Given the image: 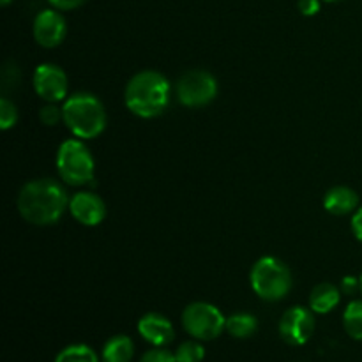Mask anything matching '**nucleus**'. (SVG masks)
Instances as JSON below:
<instances>
[{
	"mask_svg": "<svg viewBox=\"0 0 362 362\" xmlns=\"http://www.w3.org/2000/svg\"><path fill=\"white\" fill-rule=\"evenodd\" d=\"M18 120V110L16 105L13 101H9L7 98L0 99V127L4 131L11 129V127L16 124Z\"/></svg>",
	"mask_w": 362,
	"mask_h": 362,
	"instance_id": "nucleus-20",
	"label": "nucleus"
},
{
	"mask_svg": "<svg viewBox=\"0 0 362 362\" xmlns=\"http://www.w3.org/2000/svg\"><path fill=\"white\" fill-rule=\"evenodd\" d=\"M251 288L260 299L278 303L292 290V272L274 257H264L253 265L250 274Z\"/></svg>",
	"mask_w": 362,
	"mask_h": 362,
	"instance_id": "nucleus-4",
	"label": "nucleus"
},
{
	"mask_svg": "<svg viewBox=\"0 0 362 362\" xmlns=\"http://www.w3.org/2000/svg\"><path fill=\"white\" fill-rule=\"evenodd\" d=\"M140 362H177L175 354L168 352L163 346H156L154 350H148L144 354Z\"/></svg>",
	"mask_w": 362,
	"mask_h": 362,
	"instance_id": "nucleus-22",
	"label": "nucleus"
},
{
	"mask_svg": "<svg viewBox=\"0 0 362 362\" xmlns=\"http://www.w3.org/2000/svg\"><path fill=\"white\" fill-rule=\"evenodd\" d=\"M55 9L60 11H71V9H76V7L83 6L87 0H48Z\"/></svg>",
	"mask_w": 362,
	"mask_h": 362,
	"instance_id": "nucleus-25",
	"label": "nucleus"
},
{
	"mask_svg": "<svg viewBox=\"0 0 362 362\" xmlns=\"http://www.w3.org/2000/svg\"><path fill=\"white\" fill-rule=\"evenodd\" d=\"M341 300L338 286L331 285V283H320L311 290L310 296V308L315 313H331Z\"/></svg>",
	"mask_w": 362,
	"mask_h": 362,
	"instance_id": "nucleus-14",
	"label": "nucleus"
},
{
	"mask_svg": "<svg viewBox=\"0 0 362 362\" xmlns=\"http://www.w3.org/2000/svg\"><path fill=\"white\" fill-rule=\"evenodd\" d=\"M343 327L352 339L362 341V300H352L343 313Z\"/></svg>",
	"mask_w": 362,
	"mask_h": 362,
	"instance_id": "nucleus-17",
	"label": "nucleus"
},
{
	"mask_svg": "<svg viewBox=\"0 0 362 362\" xmlns=\"http://www.w3.org/2000/svg\"><path fill=\"white\" fill-rule=\"evenodd\" d=\"M182 325L198 341H211L226 329V318L209 303H191L182 313Z\"/></svg>",
	"mask_w": 362,
	"mask_h": 362,
	"instance_id": "nucleus-6",
	"label": "nucleus"
},
{
	"mask_svg": "<svg viewBox=\"0 0 362 362\" xmlns=\"http://www.w3.org/2000/svg\"><path fill=\"white\" fill-rule=\"evenodd\" d=\"M64 124L71 133L83 140L99 136L106 127V112L103 103L95 95L78 92L66 99L62 106Z\"/></svg>",
	"mask_w": 362,
	"mask_h": 362,
	"instance_id": "nucleus-3",
	"label": "nucleus"
},
{
	"mask_svg": "<svg viewBox=\"0 0 362 362\" xmlns=\"http://www.w3.org/2000/svg\"><path fill=\"white\" fill-rule=\"evenodd\" d=\"M134 356V345L127 336H113L105 343L101 352L103 362H131Z\"/></svg>",
	"mask_w": 362,
	"mask_h": 362,
	"instance_id": "nucleus-15",
	"label": "nucleus"
},
{
	"mask_svg": "<svg viewBox=\"0 0 362 362\" xmlns=\"http://www.w3.org/2000/svg\"><path fill=\"white\" fill-rule=\"evenodd\" d=\"M299 9L304 16H315L320 11V0H299Z\"/></svg>",
	"mask_w": 362,
	"mask_h": 362,
	"instance_id": "nucleus-24",
	"label": "nucleus"
},
{
	"mask_svg": "<svg viewBox=\"0 0 362 362\" xmlns=\"http://www.w3.org/2000/svg\"><path fill=\"white\" fill-rule=\"evenodd\" d=\"M124 99L134 115L154 119L168 106L170 83L158 71H141L129 80Z\"/></svg>",
	"mask_w": 362,
	"mask_h": 362,
	"instance_id": "nucleus-2",
	"label": "nucleus"
},
{
	"mask_svg": "<svg viewBox=\"0 0 362 362\" xmlns=\"http://www.w3.org/2000/svg\"><path fill=\"white\" fill-rule=\"evenodd\" d=\"M39 119L45 126H57L60 120H64V110L57 106V103H48L46 106H42L41 112H39Z\"/></svg>",
	"mask_w": 362,
	"mask_h": 362,
	"instance_id": "nucleus-21",
	"label": "nucleus"
},
{
	"mask_svg": "<svg viewBox=\"0 0 362 362\" xmlns=\"http://www.w3.org/2000/svg\"><path fill=\"white\" fill-rule=\"evenodd\" d=\"M325 211L334 216H345L357 211L359 207V197L354 189L346 186H336L327 191L324 198Z\"/></svg>",
	"mask_w": 362,
	"mask_h": 362,
	"instance_id": "nucleus-13",
	"label": "nucleus"
},
{
	"mask_svg": "<svg viewBox=\"0 0 362 362\" xmlns=\"http://www.w3.org/2000/svg\"><path fill=\"white\" fill-rule=\"evenodd\" d=\"M205 357V349L202 343L197 341H184L180 343L179 349L175 350L177 362H202Z\"/></svg>",
	"mask_w": 362,
	"mask_h": 362,
	"instance_id": "nucleus-19",
	"label": "nucleus"
},
{
	"mask_svg": "<svg viewBox=\"0 0 362 362\" xmlns=\"http://www.w3.org/2000/svg\"><path fill=\"white\" fill-rule=\"evenodd\" d=\"M34 90L48 103L64 101L69 90L66 73L55 64H41L34 73Z\"/></svg>",
	"mask_w": 362,
	"mask_h": 362,
	"instance_id": "nucleus-9",
	"label": "nucleus"
},
{
	"mask_svg": "<svg viewBox=\"0 0 362 362\" xmlns=\"http://www.w3.org/2000/svg\"><path fill=\"white\" fill-rule=\"evenodd\" d=\"M315 332V317L308 308L293 306L283 313L279 320V336L288 345H306Z\"/></svg>",
	"mask_w": 362,
	"mask_h": 362,
	"instance_id": "nucleus-8",
	"label": "nucleus"
},
{
	"mask_svg": "<svg viewBox=\"0 0 362 362\" xmlns=\"http://www.w3.org/2000/svg\"><path fill=\"white\" fill-rule=\"evenodd\" d=\"M361 292H362V274H361Z\"/></svg>",
	"mask_w": 362,
	"mask_h": 362,
	"instance_id": "nucleus-28",
	"label": "nucleus"
},
{
	"mask_svg": "<svg viewBox=\"0 0 362 362\" xmlns=\"http://www.w3.org/2000/svg\"><path fill=\"white\" fill-rule=\"evenodd\" d=\"M361 290V278H354V276H346L341 281V292L346 296H354V293Z\"/></svg>",
	"mask_w": 362,
	"mask_h": 362,
	"instance_id": "nucleus-23",
	"label": "nucleus"
},
{
	"mask_svg": "<svg viewBox=\"0 0 362 362\" xmlns=\"http://www.w3.org/2000/svg\"><path fill=\"white\" fill-rule=\"evenodd\" d=\"M66 209H69L66 189L53 179L30 180L18 194V211L30 225H53L62 218Z\"/></svg>",
	"mask_w": 362,
	"mask_h": 362,
	"instance_id": "nucleus-1",
	"label": "nucleus"
},
{
	"mask_svg": "<svg viewBox=\"0 0 362 362\" xmlns=\"http://www.w3.org/2000/svg\"><path fill=\"white\" fill-rule=\"evenodd\" d=\"M67 32L66 20L55 9H45L34 20V39L42 48H55L64 41Z\"/></svg>",
	"mask_w": 362,
	"mask_h": 362,
	"instance_id": "nucleus-10",
	"label": "nucleus"
},
{
	"mask_svg": "<svg viewBox=\"0 0 362 362\" xmlns=\"http://www.w3.org/2000/svg\"><path fill=\"white\" fill-rule=\"evenodd\" d=\"M325 2H336V0H325Z\"/></svg>",
	"mask_w": 362,
	"mask_h": 362,
	"instance_id": "nucleus-29",
	"label": "nucleus"
},
{
	"mask_svg": "<svg viewBox=\"0 0 362 362\" xmlns=\"http://www.w3.org/2000/svg\"><path fill=\"white\" fill-rule=\"evenodd\" d=\"M352 230L356 233L357 239L362 243V207L357 209L352 216Z\"/></svg>",
	"mask_w": 362,
	"mask_h": 362,
	"instance_id": "nucleus-26",
	"label": "nucleus"
},
{
	"mask_svg": "<svg viewBox=\"0 0 362 362\" xmlns=\"http://www.w3.org/2000/svg\"><path fill=\"white\" fill-rule=\"evenodd\" d=\"M57 170L69 186H85L94 180L95 163L87 145L80 140H66L57 152Z\"/></svg>",
	"mask_w": 362,
	"mask_h": 362,
	"instance_id": "nucleus-5",
	"label": "nucleus"
},
{
	"mask_svg": "<svg viewBox=\"0 0 362 362\" xmlns=\"http://www.w3.org/2000/svg\"><path fill=\"white\" fill-rule=\"evenodd\" d=\"M55 362H99V357L90 346L71 345L55 357Z\"/></svg>",
	"mask_w": 362,
	"mask_h": 362,
	"instance_id": "nucleus-18",
	"label": "nucleus"
},
{
	"mask_svg": "<svg viewBox=\"0 0 362 362\" xmlns=\"http://www.w3.org/2000/svg\"><path fill=\"white\" fill-rule=\"evenodd\" d=\"M69 211L81 225L95 226L105 219L106 205L99 194L92 191H80L69 200Z\"/></svg>",
	"mask_w": 362,
	"mask_h": 362,
	"instance_id": "nucleus-11",
	"label": "nucleus"
},
{
	"mask_svg": "<svg viewBox=\"0 0 362 362\" xmlns=\"http://www.w3.org/2000/svg\"><path fill=\"white\" fill-rule=\"evenodd\" d=\"M258 320L250 313H235L226 318V331L237 339H247L257 332Z\"/></svg>",
	"mask_w": 362,
	"mask_h": 362,
	"instance_id": "nucleus-16",
	"label": "nucleus"
},
{
	"mask_svg": "<svg viewBox=\"0 0 362 362\" xmlns=\"http://www.w3.org/2000/svg\"><path fill=\"white\" fill-rule=\"evenodd\" d=\"M218 95V81L204 69H191L177 81V98L180 105L189 108H200L214 101Z\"/></svg>",
	"mask_w": 362,
	"mask_h": 362,
	"instance_id": "nucleus-7",
	"label": "nucleus"
},
{
	"mask_svg": "<svg viewBox=\"0 0 362 362\" xmlns=\"http://www.w3.org/2000/svg\"><path fill=\"white\" fill-rule=\"evenodd\" d=\"M138 332L152 346H166L175 338L172 322L159 313H147L138 322Z\"/></svg>",
	"mask_w": 362,
	"mask_h": 362,
	"instance_id": "nucleus-12",
	"label": "nucleus"
},
{
	"mask_svg": "<svg viewBox=\"0 0 362 362\" xmlns=\"http://www.w3.org/2000/svg\"><path fill=\"white\" fill-rule=\"evenodd\" d=\"M11 0H2V6H9Z\"/></svg>",
	"mask_w": 362,
	"mask_h": 362,
	"instance_id": "nucleus-27",
	"label": "nucleus"
}]
</instances>
